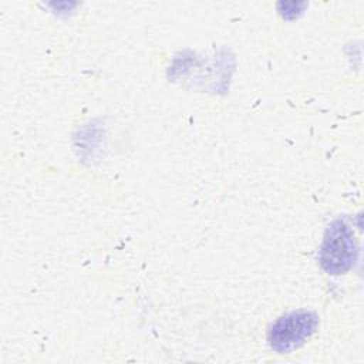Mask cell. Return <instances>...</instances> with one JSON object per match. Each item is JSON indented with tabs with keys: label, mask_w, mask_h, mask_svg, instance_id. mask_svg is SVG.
I'll use <instances>...</instances> for the list:
<instances>
[{
	"label": "cell",
	"mask_w": 364,
	"mask_h": 364,
	"mask_svg": "<svg viewBox=\"0 0 364 364\" xmlns=\"http://www.w3.org/2000/svg\"><path fill=\"white\" fill-rule=\"evenodd\" d=\"M357 259V245L351 229L343 222H333L324 236L320 250L321 267L331 274L347 272Z\"/></svg>",
	"instance_id": "cell-1"
},
{
	"label": "cell",
	"mask_w": 364,
	"mask_h": 364,
	"mask_svg": "<svg viewBox=\"0 0 364 364\" xmlns=\"http://www.w3.org/2000/svg\"><path fill=\"white\" fill-rule=\"evenodd\" d=\"M318 318L310 311H293L280 317L269 331V343L273 350L287 354L299 348L317 328Z\"/></svg>",
	"instance_id": "cell-2"
}]
</instances>
